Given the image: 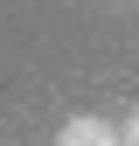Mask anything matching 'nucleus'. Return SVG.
Segmentation results:
<instances>
[{"mask_svg":"<svg viewBox=\"0 0 139 146\" xmlns=\"http://www.w3.org/2000/svg\"><path fill=\"white\" fill-rule=\"evenodd\" d=\"M56 146H125V132H118L111 118H97V111H83V118H70L63 132H56Z\"/></svg>","mask_w":139,"mask_h":146,"instance_id":"nucleus-1","label":"nucleus"},{"mask_svg":"<svg viewBox=\"0 0 139 146\" xmlns=\"http://www.w3.org/2000/svg\"><path fill=\"white\" fill-rule=\"evenodd\" d=\"M118 132H125V146H139V104L125 111V125H118Z\"/></svg>","mask_w":139,"mask_h":146,"instance_id":"nucleus-2","label":"nucleus"}]
</instances>
